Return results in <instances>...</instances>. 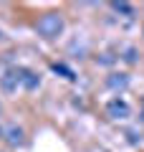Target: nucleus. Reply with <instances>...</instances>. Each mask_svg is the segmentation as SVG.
I'll use <instances>...</instances> for the list:
<instances>
[{"label":"nucleus","mask_w":144,"mask_h":152,"mask_svg":"<svg viewBox=\"0 0 144 152\" xmlns=\"http://www.w3.org/2000/svg\"><path fill=\"white\" fill-rule=\"evenodd\" d=\"M124 61H127V64H137V48H134V46H127V48H124V56H121Z\"/></svg>","instance_id":"obj_9"},{"label":"nucleus","mask_w":144,"mask_h":152,"mask_svg":"<svg viewBox=\"0 0 144 152\" xmlns=\"http://www.w3.org/2000/svg\"><path fill=\"white\" fill-rule=\"evenodd\" d=\"M51 69H53L56 74H61L63 79H68V81H76V74H73V69H68L66 64H58V61H56V64H51Z\"/></svg>","instance_id":"obj_8"},{"label":"nucleus","mask_w":144,"mask_h":152,"mask_svg":"<svg viewBox=\"0 0 144 152\" xmlns=\"http://www.w3.org/2000/svg\"><path fill=\"white\" fill-rule=\"evenodd\" d=\"M0 112H3V104H0Z\"/></svg>","instance_id":"obj_10"},{"label":"nucleus","mask_w":144,"mask_h":152,"mask_svg":"<svg viewBox=\"0 0 144 152\" xmlns=\"http://www.w3.org/2000/svg\"><path fill=\"white\" fill-rule=\"evenodd\" d=\"M0 38H3V33H0Z\"/></svg>","instance_id":"obj_12"},{"label":"nucleus","mask_w":144,"mask_h":152,"mask_svg":"<svg viewBox=\"0 0 144 152\" xmlns=\"http://www.w3.org/2000/svg\"><path fill=\"white\" fill-rule=\"evenodd\" d=\"M111 8L116 13H121L124 18H134V5L132 3H124V0H116V3H111Z\"/></svg>","instance_id":"obj_7"},{"label":"nucleus","mask_w":144,"mask_h":152,"mask_svg":"<svg viewBox=\"0 0 144 152\" xmlns=\"http://www.w3.org/2000/svg\"><path fill=\"white\" fill-rule=\"evenodd\" d=\"M106 86L111 91H127L129 89V74H111L106 79Z\"/></svg>","instance_id":"obj_6"},{"label":"nucleus","mask_w":144,"mask_h":152,"mask_svg":"<svg viewBox=\"0 0 144 152\" xmlns=\"http://www.w3.org/2000/svg\"><path fill=\"white\" fill-rule=\"evenodd\" d=\"M0 137H3V129H0Z\"/></svg>","instance_id":"obj_11"},{"label":"nucleus","mask_w":144,"mask_h":152,"mask_svg":"<svg viewBox=\"0 0 144 152\" xmlns=\"http://www.w3.org/2000/svg\"><path fill=\"white\" fill-rule=\"evenodd\" d=\"M20 86L28 89V91H36V89L41 86V76H38L36 71L23 69V66H20Z\"/></svg>","instance_id":"obj_5"},{"label":"nucleus","mask_w":144,"mask_h":152,"mask_svg":"<svg viewBox=\"0 0 144 152\" xmlns=\"http://www.w3.org/2000/svg\"><path fill=\"white\" fill-rule=\"evenodd\" d=\"M0 86L5 89V91H15V89L20 86V66H18V69H8L5 76L0 79Z\"/></svg>","instance_id":"obj_3"},{"label":"nucleus","mask_w":144,"mask_h":152,"mask_svg":"<svg viewBox=\"0 0 144 152\" xmlns=\"http://www.w3.org/2000/svg\"><path fill=\"white\" fill-rule=\"evenodd\" d=\"M3 137H5V142L10 147H18V145L25 142V132H23V127H18V124H10L8 129H3Z\"/></svg>","instance_id":"obj_4"},{"label":"nucleus","mask_w":144,"mask_h":152,"mask_svg":"<svg viewBox=\"0 0 144 152\" xmlns=\"http://www.w3.org/2000/svg\"><path fill=\"white\" fill-rule=\"evenodd\" d=\"M106 114L111 119H127L129 114H132V107H129L121 96H114L111 102H106Z\"/></svg>","instance_id":"obj_2"},{"label":"nucleus","mask_w":144,"mask_h":152,"mask_svg":"<svg viewBox=\"0 0 144 152\" xmlns=\"http://www.w3.org/2000/svg\"><path fill=\"white\" fill-rule=\"evenodd\" d=\"M36 31H38V36H43V38L61 36V31H63V15H61V13H43V15L38 18V23H36Z\"/></svg>","instance_id":"obj_1"}]
</instances>
